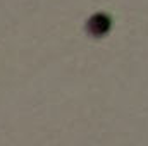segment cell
I'll return each mask as SVG.
<instances>
[{"label":"cell","instance_id":"6da1fadb","mask_svg":"<svg viewBox=\"0 0 148 146\" xmlns=\"http://www.w3.org/2000/svg\"><path fill=\"white\" fill-rule=\"evenodd\" d=\"M110 17L107 16V14H103V12H98V14H95V16H91L90 19H88V24H86V29L93 35V36H103V35H107V31L110 29Z\"/></svg>","mask_w":148,"mask_h":146}]
</instances>
